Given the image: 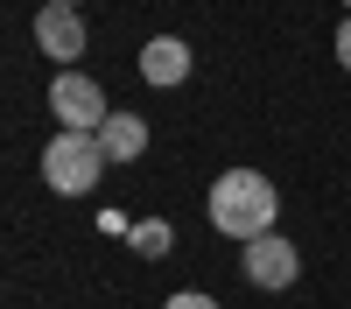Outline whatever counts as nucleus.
I'll return each mask as SVG.
<instances>
[{
    "instance_id": "nucleus-1",
    "label": "nucleus",
    "mask_w": 351,
    "mask_h": 309,
    "mask_svg": "<svg viewBox=\"0 0 351 309\" xmlns=\"http://www.w3.org/2000/svg\"><path fill=\"white\" fill-rule=\"evenodd\" d=\"M211 225L225 239H239V246H253V239H267L274 232V211H281V197H274V183L260 176V169H225V176L211 183Z\"/></svg>"
},
{
    "instance_id": "nucleus-2",
    "label": "nucleus",
    "mask_w": 351,
    "mask_h": 309,
    "mask_svg": "<svg viewBox=\"0 0 351 309\" xmlns=\"http://www.w3.org/2000/svg\"><path fill=\"white\" fill-rule=\"evenodd\" d=\"M106 176V148H99V134H56L49 148H43V183L56 197H84V190H99Z\"/></svg>"
},
{
    "instance_id": "nucleus-3",
    "label": "nucleus",
    "mask_w": 351,
    "mask_h": 309,
    "mask_svg": "<svg viewBox=\"0 0 351 309\" xmlns=\"http://www.w3.org/2000/svg\"><path fill=\"white\" fill-rule=\"evenodd\" d=\"M49 112L64 120V134H99L106 120H112V106H106V92H99V77H84V71H64L49 84Z\"/></svg>"
},
{
    "instance_id": "nucleus-4",
    "label": "nucleus",
    "mask_w": 351,
    "mask_h": 309,
    "mask_svg": "<svg viewBox=\"0 0 351 309\" xmlns=\"http://www.w3.org/2000/svg\"><path fill=\"white\" fill-rule=\"evenodd\" d=\"M36 42H43V56H56V64H77V56H84V21H77V8H56V0H43V14H36Z\"/></svg>"
},
{
    "instance_id": "nucleus-5",
    "label": "nucleus",
    "mask_w": 351,
    "mask_h": 309,
    "mask_svg": "<svg viewBox=\"0 0 351 309\" xmlns=\"http://www.w3.org/2000/svg\"><path fill=\"white\" fill-rule=\"evenodd\" d=\"M302 274V260H295V246H288V239H253L246 246V281H253V288H288V281H295Z\"/></svg>"
},
{
    "instance_id": "nucleus-6",
    "label": "nucleus",
    "mask_w": 351,
    "mask_h": 309,
    "mask_svg": "<svg viewBox=\"0 0 351 309\" xmlns=\"http://www.w3.org/2000/svg\"><path fill=\"white\" fill-rule=\"evenodd\" d=\"M190 77V42H176V36H155L148 49H141V84H183Z\"/></svg>"
},
{
    "instance_id": "nucleus-7",
    "label": "nucleus",
    "mask_w": 351,
    "mask_h": 309,
    "mask_svg": "<svg viewBox=\"0 0 351 309\" xmlns=\"http://www.w3.org/2000/svg\"><path fill=\"white\" fill-rule=\"evenodd\" d=\"M99 148H106V162H141L148 155V127H141L134 112H112L99 127Z\"/></svg>"
},
{
    "instance_id": "nucleus-8",
    "label": "nucleus",
    "mask_w": 351,
    "mask_h": 309,
    "mask_svg": "<svg viewBox=\"0 0 351 309\" xmlns=\"http://www.w3.org/2000/svg\"><path fill=\"white\" fill-rule=\"evenodd\" d=\"M134 246L148 253V260H162V253H169V225H162V218H155V225H141V232H134Z\"/></svg>"
},
{
    "instance_id": "nucleus-9",
    "label": "nucleus",
    "mask_w": 351,
    "mask_h": 309,
    "mask_svg": "<svg viewBox=\"0 0 351 309\" xmlns=\"http://www.w3.org/2000/svg\"><path fill=\"white\" fill-rule=\"evenodd\" d=\"M162 309H218V302H211V295H197V288H183V295H169Z\"/></svg>"
},
{
    "instance_id": "nucleus-10",
    "label": "nucleus",
    "mask_w": 351,
    "mask_h": 309,
    "mask_svg": "<svg viewBox=\"0 0 351 309\" xmlns=\"http://www.w3.org/2000/svg\"><path fill=\"white\" fill-rule=\"evenodd\" d=\"M337 64H344V71H351V21H344V28H337Z\"/></svg>"
},
{
    "instance_id": "nucleus-11",
    "label": "nucleus",
    "mask_w": 351,
    "mask_h": 309,
    "mask_svg": "<svg viewBox=\"0 0 351 309\" xmlns=\"http://www.w3.org/2000/svg\"><path fill=\"white\" fill-rule=\"evenodd\" d=\"M56 8H77V0H56Z\"/></svg>"
},
{
    "instance_id": "nucleus-12",
    "label": "nucleus",
    "mask_w": 351,
    "mask_h": 309,
    "mask_svg": "<svg viewBox=\"0 0 351 309\" xmlns=\"http://www.w3.org/2000/svg\"><path fill=\"white\" fill-rule=\"evenodd\" d=\"M344 8H351V0H344Z\"/></svg>"
}]
</instances>
